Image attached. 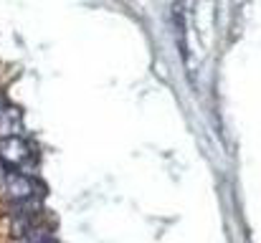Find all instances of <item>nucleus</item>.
Here are the masks:
<instances>
[{
  "instance_id": "f257e3e1",
  "label": "nucleus",
  "mask_w": 261,
  "mask_h": 243,
  "mask_svg": "<svg viewBox=\"0 0 261 243\" xmlns=\"http://www.w3.org/2000/svg\"><path fill=\"white\" fill-rule=\"evenodd\" d=\"M0 195L8 203L28 200V198H43V185L38 177H33L25 170H8L0 182Z\"/></svg>"
},
{
  "instance_id": "f03ea898",
  "label": "nucleus",
  "mask_w": 261,
  "mask_h": 243,
  "mask_svg": "<svg viewBox=\"0 0 261 243\" xmlns=\"http://www.w3.org/2000/svg\"><path fill=\"white\" fill-rule=\"evenodd\" d=\"M0 162L8 170H25L28 162H33L31 140H25V137H5V140H0Z\"/></svg>"
},
{
  "instance_id": "7ed1b4c3",
  "label": "nucleus",
  "mask_w": 261,
  "mask_h": 243,
  "mask_svg": "<svg viewBox=\"0 0 261 243\" xmlns=\"http://www.w3.org/2000/svg\"><path fill=\"white\" fill-rule=\"evenodd\" d=\"M5 137H23V109L15 104L0 109V140Z\"/></svg>"
},
{
  "instance_id": "20e7f679",
  "label": "nucleus",
  "mask_w": 261,
  "mask_h": 243,
  "mask_svg": "<svg viewBox=\"0 0 261 243\" xmlns=\"http://www.w3.org/2000/svg\"><path fill=\"white\" fill-rule=\"evenodd\" d=\"M5 172H8V167H5V165L0 162V182H3V177H5Z\"/></svg>"
}]
</instances>
